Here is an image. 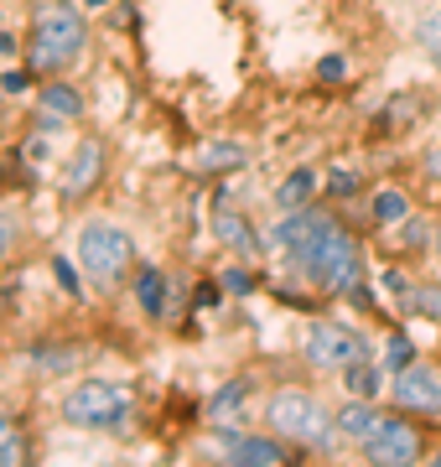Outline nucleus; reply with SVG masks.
I'll use <instances>...</instances> for the list:
<instances>
[{"label": "nucleus", "instance_id": "1", "mask_svg": "<svg viewBox=\"0 0 441 467\" xmlns=\"http://www.w3.org/2000/svg\"><path fill=\"white\" fill-rule=\"evenodd\" d=\"M88 47V21L78 5L68 0H52L36 11V26H32V47H26V67L32 73H63L84 57Z\"/></svg>", "mask_w": 441, "mask_h": 467}, {"label": "nucleus", "instance_id": "2", "mask_svg": "<svg viewBox=\"0 0 441 467\" xmlns=\"http://www.w3.org/2000/svg\"><path fill=\"white\" fill-rule=\"evenodd\" d=\"M275 436H286V441H302V447H333V431H338V416H327L323 400L317 395H306V389H281L265 410Z\"/></svg>", "mask_w": 441, "mask_h": 467}, {"label": "nucleus", "instance_id": "3", "mask_svg": "<svg viewBox=\"0 0 441 467\" xmlns=\"http://www.w3.org/2000/svg\"><path fill=\"white\" fill-rule=\"evenodd\" d=\"M78 260H84V270L94 275V285H109L125 281V270L136 265V244H130V234L115 229V223H88L84 234H78Z\"/></svg>", "mask_w": 441, "mask_h": 467}, {"label": "nucleus", "instance_id": "4", "mask_svg": "<svg viewBox=\"0 0 441 467\" xmlns=\"http://www.w3.org/2000/svg\"><path fill=\"white\" fill-rule=\"evenodd\" d=\"M63 416L73 426H84V431H115L119 420L130 416V389L115 379H84V384H73Z\"/></svg>", "mask_w": 441, "mask_h": 467}, {"label": "nucleus", "instance_id": "5", "mask_svg": "<svg viewBox=\"0 0 441 467\" xmlns=\"http://www.w3.org/2000/svg\"><path fill=\"white\" fill-rule=\"evenodd\" d=\"M296 265L323 285L327 296H348V291L364 281V250L354 244V234H348V229H338L323 250H312L306 260H296Z\"/></svg>", "mask_w": 441, "mask_h": 467}, {"label": "nucleus", "instance_id": "6", "mask_svg": "<svg viewBox=\"0 0 441 467\" xmlns=\"http://www.w3.org/2000/svg\"><path fill=\"white\" fill-rule=\"evenodd\" d=\"M302 348H306V364L348 368L354 358H369V337H358L354 327H338V322H312Z\"/></svg>", "mask_w": 441, "mask_h": 467}, {"label": "nucleus", "instance_id": "7", "mask_svg": "<svg viewBox=\"0 0 441 467\" xmlns=\"http://www.w3.org/2000/svg\"><path fill=\"white\" fill-rule=\"evenodd\" d=\"M338 229H343V223L333 213H317V208H291V213L275 223V244H281L291 260H306L312 250H323Z\"/></svg>", "mask_w": 441, "mask_h": 467}, {"label": "nucleus", "instance_id": "8", "mask_svg": "<svg viewBox=\"0 0 441 467\" xmlns=\"http://www.w3.org/2000/svg\"><path fill=\"white\" fill-rule=\"evenodd\" d=\"M390 400L415 416H441V368L431 364H405L390 379Z\"/></svg>", "mask_w": 441, "mask_h": 467}, {"label": "nucleus", "instance_id": "9", "mask_svg": "<svg viewBox=\"0 0 441 467\" xmlns=\"http://www.w3.org/2000/svg\"><path fill=\"white\" fill-rule=\"evenodd\" d=\"M421 451H426V441H421V431L410 426V420H385V431L374 436V441H364V457L369 462H379V467H395V462H421Z\"/></svg>", "mask_w": 441, "mask_h": 467}, {"label": "nucleus", "instance_id": "10", "mask_svg": "<svg viewBox=\"0 0 441 467\" xmlns=\"http://www.w3.org/2000/svg\"><path fill=\"white\" fill-rule=\"evenodd\" d=\"M104 182V140H78V150H73V161H68V171H63V198H88L94 187Z\"/></svg>", "mask_w": 441, "mask_h": 467}, {"label": "nucleus", "instance_id": "11", "mask_svg": "<svg viewBox=\"0 0 441 467\" xmlns=\"http://www.w3.org/2000/svg\"><path fill=\"white\" fill-rule=\"evenodd\" d=\"M219 447L223 457H234V462H250V467H281L286 462V447L271 441V436H244L234 426H219Z\"/></svg>", "mask_w": 441, "mask_h": 467}, {"label": "nucleus", "instance_id": "12", "mask_svg": "<svg viewBox=\"0 0 441 467\" xmlns=\"http://www.w3.org/2000/svg\"><path fill=\"white\" fill-rule=\"evenodd\" d=\"M78 115H84V94H78L73 84H47L42 88V99H36V125H42V135H57Z\"/></svg>", "mask_w": 441, "mask_h": 467}, {"label": "nucleus", "instance_id": "13", "mask_svg": "<svg viewBox=\"0 0 441 467\" xmlns=\"http://www.w3.org/2000/svg\"><path fill=\"white\" fill-rule=\"evenodd\" d=\"M385 410H374V400H348L338 410V436H348V441H358V447H364V441H374V436L385 431Z\"/></svg>", "mask_w": 441, "mask_h": 467}, {"label": "nucleus", "instance_id": "14", "mask_svg": "<svg viewBox=\"0 0 441 467\" xmlns=\"http://www.w3.org/2000/svg\"><path fill=\"white\" fill-rule=\"evenodd\" d=\"M213 234H219L229 250H239V254H255V250H260V244H255V229H250V218L234 213L229 202H219V208H213Z\"/></svg>", "mask_w": 441, "mask_h": 467}, {"label": "nucleus", "instance_id": "15", "mask_svg": "<svg viewBox=\"0 0 441 467\" xmlns=\"http://www.w3.org/2000/svg\"><path fill=\"white\" fill-rule=\"evenodd\" d=\"M167 291H171V285H167V275H161L156 265H140L136 270V301H140V312H146V317H167V312H171Z\"/></svg>", "mask_w": 441, "mask_h": 467}, {"label": "nucleus", "instance_id": "16", "mask_svg": "<svg viewBox=\"0 0 441 467\" xmlns=\"http://www.w3.org/2000/svg\"><path fill=\"white\" fill-rule=\"evenodd\" d=\"M244 400H250V379H229L219 395L208 400V426H213V431H219V426H234V420L244 416Z\"/></svg>", "mask_w": 441, "mask_h": 467}, {"label": "nucleus", "instance_id": "17", "mask_svg": "<svg viewBox=\"0 0 441 467\" xmlns=\"http://www.w3.org/2000/svg\"><path fill=\"white\" fill-rule=\"evenodd\" d=\"M244 161H250V150L234 146V140H213V146L198 150V167L203 171H234V167H244Z\"/></svg>", "mask_w": 441, "mask_h": 467}, {"label": "nucleus", "instance_id": "18", "mask_svg": "<svg viewBox=\"0 0 441 467\" xmlns=\"http://www.w3.org/2000/svg\"><path fill=\"white\" fill-rule=\"evenodd\" d=\"M312 192H317V171H291L286 182L275 187V202H281V213H291V208H306Z\"/></svg>", "mask_w": 441, "mask_h": 467}, {"label": "nucleus", "instance_id": "19", "mask_svg": "<svg viewBox=\"0 0 441 467\" xmlns=\"http://www.w3.org/2000/svg\"><path fill=\"white\" fill-rule=\"evenodd\" d=\"M343 384H348L354 400H374V395H379V368H374L369 358H354V364L343 368Z\"/></svg>", "mask_w": 441, "mask_h": 467}, {"label": "nucleus", "instance_id": "20", "mask_svg": "<svg viewBox=\"0 0 441 467\" xmlns=\"http://www.w3.org/2000/svg\"><path fill=\"white\" fill-rule=\"evenodd\" d=\"M32 457V447H26V436L16 431V420L5 416V405H0V467H16Z\"/></svg>", "mask_w": 441, "mask_h": 467}, {"label": "nucleus", "instance_id": "21", "mask_svg": "<svg viewBox=\"0 0 441 467\" xmlns=\"http://www.w3.org/2000/svg\"><path fill=\"white\" fill-rule=\"evenodd\" d=\"M374 223H405L410 218V198L405 192H395V187H385V192H374Z\"/></svg>", "mask_w": 441, "mask_h": 467}, {"label": "nucleus", "instance_id": "22", "mask_svg": "<svg viewBox=\"0 0 441 467\" xmlns=\"http://www.w3.org/2000/svg\"><path fill=\"white\" fill-rule=\"evenodd\" d=\"M415 42H421L426 57L441 67V5H431V11L421 16V26H415Z\"/></svg>", "mask_w": 441, "mask_h": 467}, {"label": "nucleus", "instance_id": "23", "mask_svg": "<svg viewBox=\"0 0 441 467\" xmlns=\"http://www.w3.org/2000/svg\"><path fill=\"white\" fill-rule=\"evenodd\" d=\"M223 296H250V291H255V275H250V270H223Z\"/></svg>", "mask_w": 441, "mask_h": 467}, {"label": "nucleus", "instance_id": "24", "mask_svg": "<svg viewBox=\"0 0 441 467\" xmlns=\"http://www.w3.org/2000/svg\"><path fill=\"white\" fill-rule=\"evenodd\" d=\"M52 275H57V285H63V291H68V296H84V281H78V270H73L68 260H63V254H57V260H52Z\"/></svg>", "mask_w": 441, "mask_h": 467}, {"label": "nucleus", "instance_id": "25", "mask_svg": "<svg viewBox=\"0 0 441 467\" xmlns=\"http://www.w3.org/2000/svg\"><path fill=\"white\" fill-rule=\"evenodd\" d=\"M405 364H415V348H410V337H405V333H395V337H390V368L400 374Z\"/></svg>", "mask_w": 441, "mask_h": 467}, {"label": "nucleus", "instance_id": "26", "mask_svg": "<svg viewBox=\"0 0 441 467\" xmlns=\"http://www.w3.org/2000/svg\"><path fill=\"white\" fill-rule=\"evenodd\" d=\"M415 312H421V317H431V322H441V285H426L421 301H415Z\"/></svg>", "mask_w": 441, "mask_h": 467}, {"label": "nucleus", "instance_id": "27", "mask_svg": "<svg viewBox=\"0 0 441 467\" xmlns=\"http://www.w3.org/2000/svg\"><path fill=\"white\" fill-rule=\"evenodd\" d=\"M317 73H323L327 84H338L343 73H348V63H343V57H323V63H317Z\"/></svg>", "mask_w": 441, "mask_h": 467}, {"label": "nucleus", "instance_id": "28", "mask_svg": "<svg viewBox=\"0 0 441 467\" xmlns=\"http://www.w3.org/2000/svg\"><path fill=\"white\" fill-rule=\"evenodd\" d=\"M26 84H32V67H26V73L16 67V73H5V78H0V88H5V94H21Z\"/></svg>", "mask_w": 441, "mask_h": 467}, {"label": "nucleus", "instance_id": "29", "mask_svg": "<svg viewBox=\"0 0 441 467\" xmlns=\"http://www.w3.org/2000/svg\"><path fill=\"white\" fill-rule=\"evenodd\" d=\"M223 301V285H198V306H219Z\"/></svg>", "mask_w": 441, "mask_h": 467}, {"label": "nucleus", "instance_id": "30", "mask_svg": "<svg viewBox=\"0 0 441 467\" xmlns=\"http://www.w3.org/2000/svg\"><path fill=\"white\" fill-rule=\"evenodd\" d=\"M354 187H358L354 171H338V177H333V192H354Z\"/></svg>", "mask_w": 441, "mask_h": 467}, {"label": "nucleus", "instance_id": "31", "mask_svg": "<svg viewBox=\"0 0 441 467\" xmlns=\"http://www.w3.org/2000/svg\"><path fill=\"white\" fill-rule=\"evenodd\" d=\"M426 171H431V177H441V140L426 150Z\"/></svg>", "mask_w": 441, "mask_h": 467}, {"label": "nucleus", "instance_id": "32", "mask_svg": "<svg viewBox=\"0 0 441 467\" xmlns=\"http://www.w3.org/2000/svg\"><path fill=\"white\" fill-rule=\"evenodd\" d=\"M11 52H16V42H11V36L0 32V57H11Z\"/></svg>", "mask_w": 441, "mask_h": 467}, {"label": "nucleus", "instance_id": "33", "mask_svg": "<svg viewBox=\"0 0 441 467\" xmlns=\"http://www.w3.org/2000/svg\"><path fill=\"white\" fill-rule=\"evenodd\" d=\"M5 244H11V223H0V254H5Z\"/></svg>", "mask_w": 441, "mask_h": 467}, {"label": "nucleus", "instance_id": "34", "mask_svg": "<svg viewBox=\"0 0 441 467\" xmlns=\"http://www.w3.org/2000/svg\"><path fill=\"white\" fill-rule=\"evenodd\" d=\"M88 5H109V0H88Z\"/></svg>", "mask_w": 441, "mask_h": 467}, {"label": "nucleus", "instance_id": "35", "mask_svg": "<svg viewBox=\"0 0 441 467\" xmlns=\"http://www.w3.org/2000/svg\"><path fill=\"white\" fill-rule=\"evenodd\" d=\"M436 462H441V451H436Z\"/></svg>", "mask_w": 441, "mask_h": 467}]
</instances>
